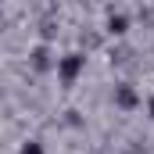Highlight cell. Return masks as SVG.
<instances>
[{
  "mask_svg": "<svg viewBox=\"0 0 154 154\" xmlns=\"http://www.w3.org/2000/svg\"><path fill=\"white\" fill-rule=\"evenodd\" d=\"M151 118H154V97H151Z\"/></svg>",
  "mask_w": 154,
  "mask_h": 154,
  "instance_id": "obj_6",
  "label": "cell"
},
{
  "mask_svg": "<svg viewBox=\"0 0 154 154\" xmlns=\"http://www.w3.org/2000/svg\"><path fill=\"white\" fill-rule=\"evenodd\" d=\"M136 100H140V97H136L129 86H115V104H118V108L129 111V108H136Z\"/></svg>",
  "mask_w": 154,
  "mask_h": 154,
  "instance_id": "obj_2",
  "label": "cell"
},
{
  "mask_svg": "<svg viewBox=\"0 0 154 154\" xmlns=\"http://www.w3.org/2000/svg\"><path fill=\"white\" fill-rule=\"evenodd\" d=\"M108 25H111V32H125V25H129V22H125V14H111V22H108Z\"/></svg>",
  "mask_w": 154,
  "mask_h": 154,
  "instance_id": "obj_3",
  "label": "cell"
},
{
  "mask_svg": "<svg viewBox=\"0 0 154 154\" xmlns=\"http://www.w3.org/2000/svg\"><path fill=\"white\" fill-rule=\"evenodd\" d=\"M32 57H36V68H47V50H43V47H39Z\"/></svg>",
  "mask_w": 154,
  "mask_h": 154,
  "instance_id": "obj_5",
  "label": "cell"
},
{
  "mask_svg": "<svg viewBox=\"0 0 154 154\" xmlns=\"http://www.w3.org/2000/svg\"><path fill=\"white\" fill-rule=\"evenodd\" d=\"M82 68H86V57H82V54H65V57L57 61V79H61V86H72Z\"/></svg>",
  "mask_w": 154,
  "mask_h": 154,
  "instance_id": "obj_1",
  "label": "cell"
},
{
  "mask_svg": "<svg viewBox=\"0 0 154 154\" xmlns=\"http://www.w3.org/2000/svg\"><path fill=\"white\" fill-rule=\"evenodd\" d=\"M22 154H43V147H39L36 140H29V143H22Z\"/></svg>",
  "mask_w": 154,
  "mask_h": 154,
  "instance_id": "obj_4",
  "label": "cell"
}]
</instances>
